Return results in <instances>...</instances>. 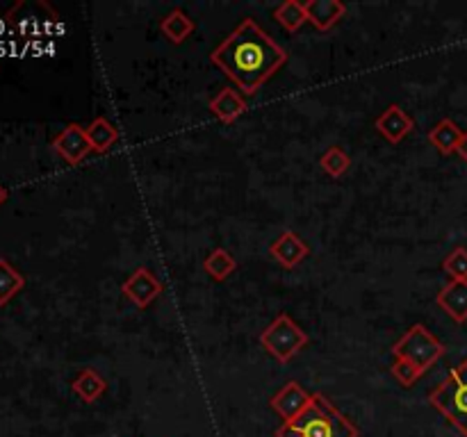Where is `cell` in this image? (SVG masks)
<instances>
[{
    "mask_svg": "<svg viewBox=\"0 0 467 437\" xmlns=\"http://www.w3.org/2000/svg\"><path fill=\"white\" fill-rule=\"evenodd\" d=\"M390 371H392L394 380H397L401 388H410V385L418 383V379L422 376V371H419L415 364H410L409 360H404V358H394V364L390 367Z\"/></svg>",
    "mask_w": 467,
    "mask_h": 437,
    "instance_id": "23",
    "label": "cell"
},
{
    "mask_svg": "<svg viewBox=\"0 0 467 437\" xmlns=\"http://www.w3.org/2000/svg\"><path fill=\"white\" fill-rule=\"evenodd\" d=\"M5 201H7V190L3 185H0V205L5 203Z\"/></svg>",
    "mask_w": 467,
    "mask_h": 437,
    "instance_id": "25",
    "label": "cell"
},
{
    "mask_svg": "<svg viewBox=\"0 0 467 437\" xmlns=\"http://www.w3.org/2000/svg\"><path fill=\"white\" fill-rule=\"evenodd\" d=\"M71 388H74V392L83 398L85 404H94V401H96V398L107 389V380L103 379L96 370L85 367V370L76 376Z\"/></svg>",
    "mask_w": 467,
    "mask_h": 437,
    "instance_id": "15",
    "label": "cell"
},
{
    "mask_svg": "<svg viewBox=\"0 0 467 437\" xmlns=\"http://www.w3.org/2000/svg\"><path fill=\"white\" fill-rule=\"evenodd\" d=\"M438 306L452 317L456 324L467 321V281H452L440 290Z\"/></svg>",
    "mask_w": 467,
    "mask_h": 437,
    "instance_id": "12",
    "label": "cell"
},
{
    "mask_svg": "<svg viewBox=\"0 0 467 437\" xmlns=\"http://www.w3.org/2000/svg\"><path fill=\"white\" fill-rule=\"evenodd\" d=\"M310 401L312 394H308L297 380H290V383H285L276 394H274L269 406H272V410L283 419V422H294L299 415L306 413Z\"/></svg>",
    "mask_w": 467,
    "mask_h": 437,
    "instance_id": "6",
    "label": "cell"
},
{
    "mask_svg": "<svg viewBox=\"0 0 467 437\" xmlns=\"http://www.w3.org/2000/svg\"><path fill=\"white\" fill-rule=\"evenodd\" d=\"M445 273L452 281H467V248L456 246L443 263Z\"/></svg>",
    "mask_w": 467,
    "mask_h": 437,
    "instance_id": "22",
    "label": "cell"
},
{
    "mask_svg": "<svg viewBox=\"0 0 467 437\" xmlns=\"http://www.w3.org/2000/svg\"><path fill=\"white\" fill-rule=\"evenodd\" d=\"M53 148L68 165H80L94 151L92 144H89L87 128H83L80 123H68L53 139Z\"/></svg>",
    "mask_w": 467,
    "mask_h": 437,
    "instance_id": "7",
    "label": "cell"
},
{
    "mask_svg": "<svg viewBox=\"0 0 467 437\" xmlns=\"http://www.w3.org/2000/svg\"><path fill=\"white\" fill-rule=\"evenodd\" d=\"M394 358H404L419 371H428L445 355V344L424 324L410 326L409 333L392 346Z\"/></svg>",
    "mask_w": 467,
    "mask_h": 437,
    "instance_id": "4",
    "label": "cell"
},
{
    "mask_svg": "<svg viewBox=\"0 0 467 437\" xmlns=\"http://www.w3.org/2000/svg\"><path fill=\"white\" fill-rule=\"evenodd\" d=\"M269 253H272L274 258H276L283 267L292 269L308 258L310 248H308V244L303 242L294 230H285V233L278 235L276 242L269 246Z\"/></svg>",
    "mask_w": 467,
    "mask_h": 437,
    "instance_id": "9",
    "label": "cell"
},
{
    "mask_svg": "<svg viewBox=\"0 0 467 437\" xmlns=\"http://www.w3.org/2000/svg\"><path fill=\"white\" fill-rule=\"evenodd\" d=\"M428 404L467 437V358L428 394Z\"/></svg>",
    "mask_w": 467,
    "mask_h": 437,
    "instance_id": "3",
    "label": "cell"
},
{
    "mask_svg": "<svg viewBox=\"0 0 467 437\" xmlns=\"http://www.w3.org/2000/svg\"><path fill=\"white\" fill-rule=\"evenodd\" d=\"M260 344L265 346L269 355L281 364H287L303 346L308 344V335L301 326L290 315H278L260 335Z\"/></svg>",
    "mask_w": 467,
    "mask_h": 437,
    "instance_id": "5",
    "label": "cell"
},
{
    "mask_svg": "<svg viewBox=\"0 0 467 437\" xmlns=\"http://www.w3.org/2000/svg\"><path fill=\"white\" fill-rule=\"evenodd\" d=\"M25 287L23 273L16 272L5 258H0V306H7Z\"/></svg>",
    "mask_w": 467,
    "mask_h": 437,
    "instance_id": "18",
    "label": "cell"
},
{
    "mask_svg": "<svg viewBox=\"0 0 467 437\" xmlns=\"http://www.w3.org/2000/svg\"><path fill=\"white\" fill-rule=\"evenodd\" d=\"M121 291L137 308H148L162 294V282L157 281L151 269L139 267L123 282Z\"/></svg>",
    "mask_w": 467,
    "mask_h": 437,
    "instance_id": "8",
    "label": "cell"
},
{
    "mask_svg": "<svg viewBox=\"0 0 467 437\" xmlns=\"http://www.w3.org/2000/svg\"><path fill=\"white\" fill-rule=\"evenodd\" d=\"M303 5H306L308 21L321 32L331 30L346 14V5L340 0H308Z\"/></svg>",
    "mask_w": 467,
    "mask_h": 437,
    "instance_id": "11",
    "label": "cell"
},
{
    "mask_svg": "<svg viewBox=\"0 0 467 437\" xmlns=\"http://www.w3.org/2000/svg\"><path fill=\"white\" fill-rule=\"evenodd\" d=\"M274 19H276L287 32H297V30L308 21L306 5H303V3H297V0H285V3H281V5L276 7Z\"/></svg>",
    "mask_w": 467,
    "mask_h": 437,
    "instance_id": "19",
    "label": "cell"
},
{
    "mask_svg": "<svg viewBox=\"0 0 467 437\" xmlns=\"http://www.w3.org/2000/svg\"><path fill=\"white\" fill-rule=\"evenodd\" d=\"M87 137L94 151L107 153L119 141V130L114 128V123L107 121L105 117H98L89 123Z\"/></svg>",
    "mask_w": 467,
    "mask_h": 437,
    "instance_id": "17",
    "label": "cell"
},
{
    "mask_svg": "<svg viewBox=\"0 0 467 437\" xmlns=\"http://www.w3.org/2000/svg\"><path fill=\"white\" fill-rule=\"evenodd\" d=\"M463 135H465V132H463L452 119H443V121H438L428 130V141H431L443 156H452V153H458Z\"/></svg>",
    "mask_w": 467,
    "mask_h": 437,
    "instance_id": "14",
    "label": "cell"
},
{
    "mask_svg": "<svg viewBox=\"0 0 467 437\" xmlns=\"http://www.w3.org/2000/svg\"><path fill=\"white\" fill-rule=\"evenodd\" d=\"M458 156H461L463 160L467 162V132H465V135H463V141H461V146H458Z\"/></svg>",
    "mask_w": 467,
    "mask_h": 437,
    "instance_id": "24",
    "label": "cell"
},
{
    "mask_svg": "<svg viewBox=\"0 0 467 437\" xmlns=\"http://www.w3.org/2000/svg\"><path fill=\"white\" fill-rule=\"evenodd\" d=\"M203 269L214 278V281H226L230 273H235L238 263H235V258L226 248H214L208 258H205Z\"/></svg>",
    "mask_w": 467,
    "mask_h": 437,
    "instance_id": "20",
    "label": "cell"
},
{
    "mask_svg": "<svg viewBox=\"0 0 467 437\" xmlns=\"http://www.w3.org/2000/svg\"><path fill=\"white\" fill-rule=\"evenodd\" d=\"M319 165L328 175H333V178H340V175H345L346 171H349L351 157H349V153L342 151L340 146H331V148L321 156Z\"/></svg>",
    "mask_w": 467,
    "mask_h": 437,
    "instance_id": "21",
    "label": "cell"
},
{
    "mask_svg": "<svg viewBox=\"0 0 467 437\" xmlns=\"http://www.w3.org/2000/svg\"><path fill=\"white\" fill-rule=\"evenodd\" d=\"M276 437H358V428L324 394H312L306 413L294 422H283Z\"/></svg>",
    "mask_w": 467,
    "mask_h": 437,
    "instance_id": "2",
    "label": "cell"
},
{
    "mask_svg": "<svg viewBox=\"0 0 467 437\" xmlns=\"http://www.w3.org/2000/svg\"><path fill=\"white\" fill-rule=\"evenodd\" d=\"M210 62L220 67L226 78L238 85L239 92L254 96L287 62V53L254 19H244L239 28L212 50Z\"/></svg>",
    "mask_w": 467,
    "mask_h": 437,
    "instance_id": "1",
    "label": "cell"
},
{
    "mask_svg": "<svg viewBox=\"0 0 467 437\" xmlns=\"http://www.w3.org/2000/svg\"><path fill=\"white\" fill-rule=\"evenodd\" d=\"M210 112L220 119L221 123H233L235 119H239L247 112V101H244L235 89H221V92L210 101Z\"/></svg>",
    "mask_w": 467,
    "mask_h": 437,
    "instance_id": "13",
    "label": "cell"
},
{
    "mask_svg": "<svg viewBox=\"0 0 467 437\" xmlns=\"http://www.w3.org/2000/svg\"><path fill=\"white\" fill-rule=\"evenodd\" d=\"M374 126L390 144H400L401 139H406L413 132L415 123L400 105H388V110L376 119Z\"/></svg>",
    "mask_w": 467,
    "mask_h": 437,
    "instance_id": "10",
    "label": "cell"
},
{
    "mask_svg": "<svg viewBox=\"0 0 467 437\" xmlns=\"http://www.w3.org/2000/svg\"><path fill=\"white\" fill-rule=\"evenodd\" d=\"M160 30L165 32V37L171 44H183V41L194 32V21H192L183 10H171L169 14L162 19Z\"/></svg>",
    "mask_w": 467,
    "mask_h": 437,
    "instance_id": "16",
    "label": "cell"
}]
</instances>
